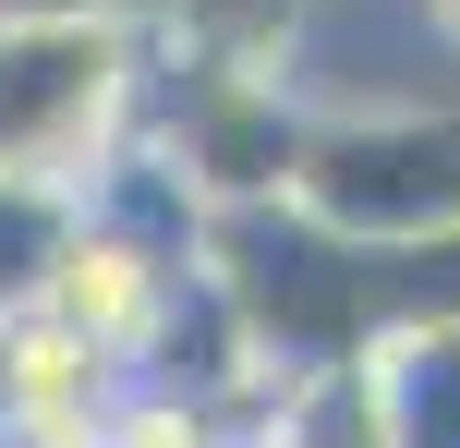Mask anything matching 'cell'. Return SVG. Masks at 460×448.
<instances>
[{"label": "cell", "instance_id": "cell-1", "mask_svg": "<svg viewBox=\"0 0 460 448\" xmlns=\"http://www.w3.org/2000/svg\"><path fill=\"white\" fill-rule=\"evenodd\" d=\"M146 134V13L0 24V182L85 206Z\"/></svg>", "mask_w": 460, "mask_h": 448}, {"label": "cell", "instance_id": "cell-2", "mask_svg": "<svg viewBox=\"0 0 460 448\" xmlns=\"http://www.w3.org/2000/svg\"><path fill=\"white\" fill-rule=\"evenodd\" d=\"M121 364L85 352L61 315H0V448H97V425L121 412Z\"/></svg>", "mask_w": 460, "mask_h": 448}, {"label": "cell", "instance_id": "cell-3", "mask_svg": "<svg viewBox=\"0 0 460 448\" xmlns=\"http://www.w3.org/2000/svg\"><path fill=\"white\" fill-rule=\"evenodd\" d=\"M351 400L376 448H460V315H412L351 352Z\"/></svg>", "mask_w": 460, "mask_h": 448}, {"label": "cell", "instance_id": "cell-4", "mask_svg": "<svg viewBox=\"0 0 460 448\" xmlns=\"http://www.w3.org/2000/svg\"><path fill=\"white\" fill-rule=\"evenodd\" d=\"M61 242H73V206H49V194H13V182H0V315H24V303L49 291Z\"/></svg>", "mask_w": 460, "mask_h": 448}, {"label": "cell", "instance_id": "cell-5", "mask_svg": "<svg viewBox=\"0 0 460 448\" xmlns=\"http://www.w3.org/2000/svg\"><path fill=\"white\" fill-rule=\"evenodd\" d=\"M73 13H134V0H0V24H73Z\"/></svg>", "mask_w": 460, "mask_h": 448}, {"label": "cell", "instance_id": "cell-6", "mask_svg": "<svg viewBox=\"0 0 460 448\" xmlns=\"http://www.w3.org/2000/svg\"><path fill=\"white\" fill-rule=\"evenodd\" d=\"M424 13H437V48L460 61V0H424Z\"/></svg>", "mask_w": 460, "mask_h": 448}]
</instances>
